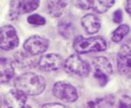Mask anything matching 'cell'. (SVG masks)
I'll use <instances>...</instances> for the list:
<instances>
[{"label":"cell","mask_w":131,"mask_h":108,"mask_svg":"<svg viewBox=\"0 0 131 108\" xmlns=\"http://www.w3.org/2000/svg\"><path fill=\"white\" fill-rule=\"evenodd\" d=\"M118 108H131V98L124 95L120 97L118 104Z\"/></svg>","instance_id":"20"},{"label":"cell","mask_w":131,"mask_h":108,"mask_svg":"<svg viewBox=\"0 0 131 108\" xmlns=\"http://www.w3.org/2000/svg\"><path fill=\"white\" fill-rule=\"evenodd\" d=\"M125 11L131 18V0H125Z\"/></svg>","instance_id":"23"},{"label":"cell","mask_w":131,"mask_h":108,"mask_svg":"<svg viewBox=\"0 0 131 108\" xmlns=\"http://www.w3.org/2000/svg\"><path fill=\"white\" fill-rule=\"evenodd\" d=\"M27 22L31 25L43 26L47 23V20L42 15L37 14V13H34V14L29 15L28 17H27Z\"/></svg>","instance_id":"19"},{"label":"cell","mask_w":131,"mask_h":108,"mask_svg":"<svg viewBox=\"0 0 131 108\" xmlns=\"http://www.w3.org/2000/svg\"><path fill=\"white\" fill-rule=\"evenodd\" d=\"M81 26L88 34L97 33L101 26V19L99 16L89 13L85 15L81 20Z\"/></svg>","instance_id":"15"},{"label":"cell","mask_w":131,"mask_h":108,"mask_svg":"<svg viewBox=\"0 0 131 108\" xmlns=\"http://www.w3.org/2000/svg\"><path fill=\"white\" fill-rule=\"evenodd\" d=\"M2 107V100H1V97H0V108Z\"/></svg>","instance_id":"24"},{"label":"cell","mask_w":131,"mask_h":108,"mask_svg":"<svg viewBox=\"0 0 131 108\" xmlns=\"http://www.w3.org/2000/svg\"><path fill=\"white\" fill-rule=\"evenodd\" d=\"M115 0H75L78 8L82 10H92L97 13H105L112 8Z\"/></svg>","instance_id":"10"},{"label":"cell","mask_w":131,"mask_h":108,"mask_svg":"<svg viewBox=\"0 0 131 108\" xmlns=\"http://www.w3.org/2000/svg\"><path fill=\"white\" fill-rule=\"evenodd\" d=\"M117 69L122 75L131 78V47L124 45L117 55Z\"/></svg>","instance_id":"11"},{"label":"cell","mask_w":131,"mask_h":108,"mask_svg":"<svg viewBox=\"0 0 131 108\" xmlns=\"http://www.w3.org/2000/svg\"><path fill=\"white\" fill-rule=\"evenodd\" d=\"M130 32V27L127 24H122L119 26L115 31L112 32L111 40L115 43H119Z\"/></svg>","instance_id":"18"},{"label":"cell","mask_w":131,"mask_h":108,"mask_svg":"<svg viewBox=\"0 0 131 108\" xmlns=\"http://www.w3.org/2000/svg\"><path fill=\"white\" fill-rule=\"evenodd\" d=\"M73 48L78 54L101 52L107 49V42L102 36H92L85 38L82 36H78L74 40Z\"/></svg>","instance_id":"2"},{"label":"cell","mask_w":131,"mask_h":108,"mask_svg":"<svg viewBox=\"0 0 131 108\" xmlns=\"http://www.w3.org/2000/svg\"><path fill=\"white\" fill-rule=\"evenodd\" d=\"M19 45V37L16 29L11 25H4L0 27V49L10 51Z\"/></svg>","instance_id":"7"},{"label":"cell","mask_w":131,"mask_h":108,"mask_svg":"<svg viewBox=\"0 0 131 108\" xmlns=\"http://www.w3.org/2000/svg\"><path fill=\"white\" fill-rule=\"evenodd\" d=\"M74 26L69 21H61L58 23V32L65 39H70L74 34Z\"/></svg>","instance_id":"17"},{"label":"cell","mask_w":131,"mask_h":108,"mask_svg":"<svg viewBox=\"0 0 131 108\" xmlns=\"http://www.w3.org/2000/svg\"><path fill=\"white\" fill-rule=\"evenodd\" d=\"M112 19L113 22L117 24H119L121 23L123 21V12L121 9H116L115 12H113V16H112Z\"/></svg>","instance_id":"21"},{"label":"cell","mask_w":131,"mask_h":108,"mask_svg":"<svg viewBox=\"0 0 131 108\" xmlns=\"http://www.w3.org/2000/svg\"><path fill=\"white\" fill-rule=\"evenodd\" d=\"M48 46H49V40L38 35L30 36L23 43V50L34 56L42 55L46 52Z\"/></svg>","instance_id":"8"},{"label":"cell","mask_w":131,"mask_h":108,"mask_svg":"<svg viewBox=\"0 0 131 108\" xmlns=\"http://www.w3.org/2000/svg\"><path fill=\"white\" fill-rule=\"evenodd\" d=\"M52 93L57 98L66 102H74L78 99L77 88L67 81H58L52 87Z\"/></svg>","instance_id":"6"},{"label":"cell","mask_w":131,"mask_h":108,"mask_svg":"<svg viewBox=\"0 0 131 108\" xmlns=\"http://www.w3.org/2000/svg\"><path fill=\"white\" fill-rule=\"evenodd\" d=\"M71 3V0H47V12L53 18H59L67 12Z\"/></svg>","instance_id":"13"},{"label":"cell","mask_w":131,"mask_h":108,"mask_svg":"<svg viewBox=\"0 0 131 108\" xmlns=\"http://www.w3.org/2000/svg\"><path fill=\"white\" fill-rule=\"evenodd\" d=\"M5 105L8 108H27V95L18 89H12L5 95Z\"/></svg>","instance_id":"12"},{"label":"cell","mask_w":131,"mask_h":108,"mask_svg":"<svg viewBox=\"0 0 131 108\" xmlns=\"http://www.w3.org/2000/svg\"><path fill=\"white\" fill-rule=\"evenodd\" d=\"M14 86L16 89L26 95L37 96L44 92L47 83L42 76L32 72H27L17 78L14 81Z\"/></svg>","instance_id":"1"},{"label":"cell","mask_w":131,"mask_h":108,"mask_svg":"<svg viewBox=\"0 0 131 108\" xmlns=\"http://www.w3.org/2000/svg\"><path fill=\"white\" fill-rule=\"evenodd\" d=\"M14 74L13 62L5 57L0 56V83H6L12 79Z\"/></svg>","instance_id":"16"},{"label":"cell","mask_w":131,"mask_h":108,"mask_svg":"<svg viewBox=\"0 0 131 108\" xmlns=\"http://www.w3.org/2000/svg\"><path fill=\"white\" fill-rule=\"evenodd\" d=\"M64 69L70 75L81 78L87 77L91 72L89 64L78 55H71L64 61Z\"/></svg>","instance_id":"3"},{"label":"cell","mask_w":131,"mask_h":108,"mask_svg":"<svg viewBox=\"0 0 131 108\" xmlns=\"http://www.w3.org/2000/svg\"><path fill=\"white\" fill-rule=\"evenodd\" d=\"M42 108H67L63 104L61 103H57V102H52V103H47L44 104L42 106Z\"/></svg>","instance_id":"22"},{"label":"cell","mask_w":131,"mask_h":108,"mask_svg":"<svg viewBox=\"0 0 131 108\" xmlns=\"http://www.w3.org/2000/svg\"><path fill=\"white\" fill-rule=\"evenodd\" d=\"M14 61L20 69H28L37 66L38 59L23 50H19L14 54Z\"/></svg>","instance_id":"14"},{"label":"cell","mask_w":131,"mask_h":108,"mask_svg":"<svg viewBox=\"0 0 131 108\" xmlns=\"http://www.w3.org/2000/svg\"><path fill=\"white\" fill-rule=\"evenodd\" d=\"M64 65L63 58L58 54L50 53L43 55L38 59L37 67L40 70L44 72L57 71Z\"/></svg>","instance_id":"9"},{"label":"cell","mask_w":131,"mask_h":108,"mask_svg":"<svg viewBox=\"0 0 131 108\" xmlns=\"http://www.w3.org/2000/svg\"><path fill=\"white\" fill-rule=\"evenodd\" d=\"M40 5V0H11L8 17L10 20H15L19 16L32 12Z\"/></svg>","instance_id":"4"},{"label":"cell","mask_w":131,"mask_h":108,"mask_svg":"<svg viewBox=\"0 0 131 108\" xmlns=\"http://www.w3.org/2000/svg\"><path fill=\"white\" fill-rule=\"evenodd\" d=\"M92 65L95 69L94 77L98 80L100 85L105 86L113 73L112 64L106 57L97 56L93 59Z\"/></svg>","instance_id":"5"}]
</instances>
